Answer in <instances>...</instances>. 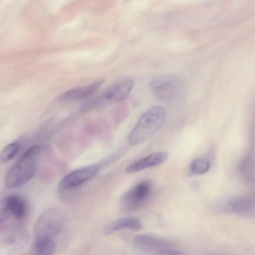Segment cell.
I'll use <instances>...</instances> for the list:
<instances>
[{
  "label": "cell",
  "mask_w": 255,
  "mask_h": 255,
  "mask_svg": "<svg viewBox=\"0 0 255 255\" xmlns=\"http://www.w3.org/2000/svg\"><path fill=\"white\" fill-rule=\"evenodd\" d=\"M41 147L38 145L27 149L7 171L5 183L7 187L15 188L30 181L39 166Z\"/></svg>",
  "instance_id": "cell-1"
},
{
  "label": "cell",
  "mask_w": 255,
  "mask_h": 255,
  "mask_svg": "<svg viewBox=\"0 0 255 255\" xmlns=\"http://www.w3.org/2000/svg\"><path fill=\"white\" fill-rule=\"evenodd\" d=\"M165 118L164 109L159 106L153 107L144 112L130 132L129 142L137 144L148 139L160 129Z\"/></svg>",
  "instance_id": "cell-2"
},
{
  "label": "cell",
  "mask_w": 255,
  "mask_h": 255,
  "mask_svg": "<svg viewBox=\"0 0 255 255\" xmlns=\"http://www.w3.org/2000/svg\"><path fill=\"white\" fill-rule=\"evenodd\" d=\"M134 85L130 79L120 80L108 87L102 93L85 103L81 111L85 112L92 109L114 104L124 100L129 93Z\"/></svg>",
  "instance_id": "cell-3"
},
{
  "label": "cell",
  "mask_w": 255,
  "mask_h": 255,
  "mask_svg": "<svg viewBox=\"0 0 255 255\" xmlns=\"http://www.w3.org/2000/svg\"><path fill=\"white\" fill-rule=\"evenodd\" d=\"M63 224L61 213L56 209H50L43 212L36 221L34 233L35 239H53L60 231Z\"/></svg>",
  "instance_id": "cell-4"
},
{
  "label": "cell",
  "mask_w": 255,
  "mask_h": 255,
  "mask_svg": "<svg viewBox=\"0 0 255 255\" xmlns=\"http://www.w3.org/2000/svg\"><path fill=\"white\" fill-rule=\"evenodd\" d=\"M152 188L150 181H141L130 188L121 197L120 206L126 212H130L139 208L149 197Z\"/></svg>",
  "instance_id": "cell-5"
},
{
  "label": "cell",
  "mask_w": 255,
  "mask_h": 255,
  "mask_svg": "<svg viewBox=\"0 0 255 255\" xmlns=\"http://www.w3.org/2000/svg\"><path fill=\"white\" fill-rule=\"evenodd\" d=\"M100 168L99 165L94 164L73 171L61 180L59 190L61 192H69L80 187L94 177Z\"/></svg>",
  "instance_id": "cell-6"
},
{
  "label": "cell",
  "mask_w": 255,
  "mask_h": 255,
  "mask_svg": "<svg viewBox=\"0 0 255 255\" xmlns=\"http://www.w3.org/2000/svg\"><path fill=\"white\" fill-rule=\"evenodd\" d=\"M179 80L173 75H162L152 80L149 87L154 95L162 100H168L176 93Z\"/></svg>",
  "instance_id": "cell-7"
},
{
  "label": "cell",
  "mask_w": 255,
  "mask_h": 255,
  "mask_svg": "<svg viewBox=\"0 0 255 255\" xmlns=\"http://www.w3.org/2000/svg\"><path fill=\"white\" fill-rule=\"evenodd\" d=\"M135 248L140 251L155 253L172 248V244L165 239L149 234H138L132 239Z\"/></svg>",
  "instance_id": "cell-8"
},
{
  "label": "cell",
  "mask_w": 255,
  "mask_h": 255,
  "mask_svg": "<svg viewBox=\"0 0 255 255\" xmlns=\"http://www.w3.org/2000/svg\"><path fill=\"white\" fill-rule=\"evenodd\" d=\"M2 209L4 214L18 220L24 219L28 210L25 201L16 195L5 197L2 201Z\"/></svg>",
  "instance_id": "cell-9"
},
{
  "label": "cell",
  "mask_w": 255,
  "mask_h": 255,
  "mask_svg": "<svg viewBox=\"0 0 255 255\" xmlns=\"http://www.w3.org/2000/svg\"><path fill=\"white\" fill-rule=\"evenodd\" d=\"M167 153L163 151L156 152L137 160L126 168L128 173H134L144 169L157 166L164 162L168 158Z\"/></svg>",
  "instance_id": "cell-10"
},
{
  "label": "cell",
  "mask_w": 255,
  "mask_h": 255,
  "mask_svg": "<svg viewBox=\"0 0 255 255\" xmlns=\"http://www.w3.org/2000/svg\"><path fill=\"white\" fill-rule=\"evenodd\" d=\"M142 227L140 220L134 217H127L119 219L106 225L103 230V234L109 235L123 230L138 231Z\"/></svg>",
  "instance_id": "cell-11"
},
{
  "label": "cell",
  "mask_w": 255,
  "mask_h": 255,
  "mask_svg": "<svg viewBox=\"0 0 255 255\" xmlns=\"http://www.w3.org/2000/svg\"><path fill=\"white\" fill-rule=\"evenodd\" d=\"M102 81L71 89L61 94L59 99L61 101H71L83 99L92 95L102 85Z\"/></svg>",
  "instance_id": "cell-12"
},
{
  "label": "cell",
  "mask_w": 255,
  "mask_h": 255,
  "mask_svg": "<svg viewBox=\"0 0 255 255\" xmlns=\"http://www.w3.org/2000/svg\"><path fill=\"white\" fill-rule=\"evenodd\" d=\"M229 207L230 210L239 214L253 215L255 212V200L248 197H239L231 201Z\"/></svg>",
  "instance_id": "cell-13"
},
{
  "label": "cell",
  "mask_w": 255,
  "mask_h": 255,
  "mask_svg": "<svg viewBox=\"0 0 255 255\" xmlns=\"http://www.w3.org/2000/svg\"><path fill=\"white\" fill-rule=\"evenodd\" d=\"M55 246L53 239L49 238L35 239L34 245L35 255H52Z\"/></svg>",
  "instance_id": "cell-14"
},
{
  "label": "cell",
  "mask_w": 255,
  "mask_h": 255,
  "mask_svg": "<svg viewBox=\"0 0 255 255\" xmlns=\"http://www.w3.org/2000/svg\"><path fill=\"white\" fill-rule=\"evenodd\" d=\"M21 147L19 140L11 142L7 145L1 152L0 158L2 162H6L12 159L17 153Z\"/></svg>",
  "instance_id": "cell-15"
},
{
  "label": "cell",
  "mask_w": 255,
  "mask_h": 255,
  "mask_svg": "<svg viewBox=\"0 0 255 255\" xmlns=\"http://www.w3.org/2000/svg\"><path fill=\"white\" fill-rule=\"evenodd\" d=\"M210 163L208 159L203 158L193 160L190 165V171L192 174H201L206 172L210 168Z\"/></svg>",
  "instance_id": "cell-16"
},
{
  "label": "cell",
  "mask_w": 255,
  "mask_h": 255,
  "mask_svg": "<svg viewBox=\"0 0 255 255\" xmlns=\"http://www.w3.org/2000/svg\"><path fill=\"white\" fill-rule=\"evenodd\" d=\"M156 255H186L183 253L173 249L172 248L164 249L158 252Z\"/></svg>",
  "instance_id": "cell-17"
}]
</instances>
